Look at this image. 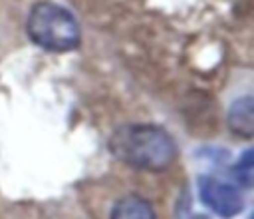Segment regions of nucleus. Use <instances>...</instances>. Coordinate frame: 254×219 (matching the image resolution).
Returning a JSON list of instances; mask_svg holds the SVG:
<instances>
[{
	"instance_id": "nucleus-6",
	"label": "nucleus",
	"mask_w": 254,
	"mask_h": 219,
	"mask_svg": "<svg viewBox=\"0 0 254 219\" xmlns=\"http://www.w3.org/2000/svg\"><path fill=\"white\" fill-rule=\"evenodd\" d=\"M234 177L244 187H250L252 185V179H254V159H252V151L250 149L244 151V155L236 161V165H234Z\"/></svg>"
},
{
	"instance_id": "nucleus-3",
	"label": "nucleus",
	"mask_w": 254,
	"mask_h": 219,
	"mask_svg": "<svg viewBox=\"0 0 254 219\" xmlns=\"http://www.w3.org/2000/svg\"><path fill=\"white\" fill-rule=\"evenodd\" d=\"M198 193H200L202 203L208 209H212L216 215L226 217V219L238 215L244 207V197L238 191V187H234L232 183H228L224 179L212 177V175L200 177Z\"/></svg>"
},
{
	"instance_id": "nucleus-1",
	"label": "nucleus",
	"mask_w": 254,
	"mask_h": 219,
	"mask_svg": "<svg viewBox=\"0 0 254 219\" xmlns=\"http://www.w3.org/2000/svg\"><path fill=\"white\" fill-rule=\"evenodd\" d=\"M109 149L119 161L147 171H163L177 159L175 139L155 123L121 125L109 137Z\"/></svg>"
},
{
	"instance_id": "nucleus-5",
	"label": "nucleus",
	"mask_w": 254,
	"mask_h": 219,
	"mask_svg": "<svg viewBox=\"0 0 254 219\" xmlns=\"http://www.w3.org/2000/svg\"><path fill=\"white\" fill-rule=\"evenodd\" d=\"M109 219H157V215L147 199L139 195H125L113 205Z\"/></svg>"
},
{
	"instance_id": "nucleus-4",
	"label": "nucleus",
	"mask_w": 254,
	"mask_h": 219,
	"mask_svg": "<svg viewBox=\"0 0 254 219\" xmlns=\"http://www.w3.org/2000/svg\"><path fill=\"white\" fill-rule=\"evenodd\" d=\"M228 125L234 133L242 137H252L254 133V102L250 96L238 98L228 111Z\"/></svg>"
},
{
	"instance_id": "nucleus-2",
	"label": "nucleus",
	"mask_w": 254,
	"mask_h": 219,
	"mask_svg": "<svg viewBox=\"0 0 254 219\" xmlns=\"http://www.w3.org/2000/svg\"><path fill=\"white\" fill-rule=\"evenodd\" d=\"M28 36L50 52H67L79 46V24L69 10L56 2L42 0L28 14Z\"/></svg>"
}]
</instances>
